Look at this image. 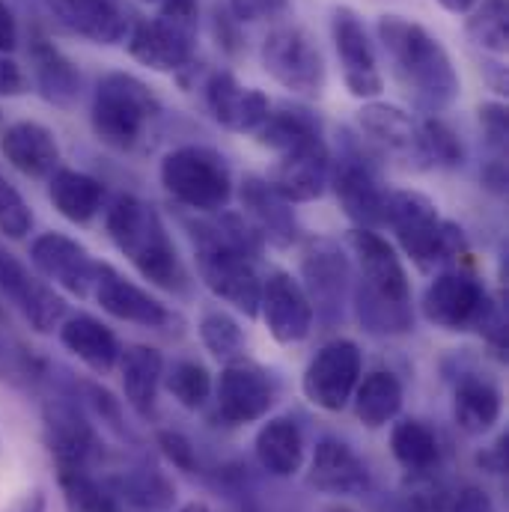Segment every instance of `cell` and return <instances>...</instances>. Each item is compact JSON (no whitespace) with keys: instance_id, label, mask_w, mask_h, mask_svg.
<instances>
[{"instance_id":"1","label":"cell","mask_w":509,"mask_h":512,"mask_svg":"<svg viewBox=\"0 0 509 512\" xmlns=\"http://www.w3.org/2000/svg\"><path fill=\"white\" fill-rule=\"evenodd\" d=\"M379 39L396 84L414 102V108L423 114H441L459 99V72L447 48L423 24L402 15H382Z\"/></svg>"},{"instance_id":"2","label":"cell","mask_w":509,"mask_h":512,"mask_svg":"<svg viewBox=\"0 0 509 512\" xmlns=\"http://www.w3.org/2000/svg\"><path fill=\"white\" fill-rule=\"evenodd\" d=\"M349 248L361 268V280L358 286H352L355 313L361 325L379 337L408 334L414 328L411 280L393 245L376 230L355 227L349 233Z\"/></svg>"},{"instance_id":"3","label":"cell","mask_w":509,"mask_h":512,"mask_svg":"<svg viewBox=\"0 0 509 512\" xmlns=\"http://www.w3.org/2000/svg\"><path fill=\"white\" fill-rule=\"evenodd\" d=\"M105 227L117 251L158 289L188 292V271L161 215L134 194H123L105 215Z\"/></svg>"},{"instance_id":"4","label":"cell","mask_w":509,"mask_h":512,"mask_svg":"<svg viewBox=\"0 0 509 512\" xmlns=\"http://www.w3.org/2000/svg\"><path fill=\"white\" fill-rule=\"evenodd\" d=\"M384 224L393 230L399 248L429 271L465 254V233L438 215V206L420 191H387Z\"/></svg>"},{"instance_id":"5","label":"cell","mask_w":509,"mask_h":512,"mask_svg":"<svg viewBox=\"0 0 509 512\" xmlns=\"http://www.w3.org/2000/svg\"><path fill=\"white\" fill-rule=\"evenodd\" d=\"M161 117L158 96L128 72H108L93 93L90 123L102 143L114 149H134L146 128Z\"/></svg>"},{"instance_id":"6","label":"cell","mask_w":509,"mask_h":512,"mask_svg":"<svg viewBox=\"0 0 509 512\" xmlns=\"http://www.w3.org/2000/svg\"><path fill=\"white\" fill-rule=\"evenodd\" d=\"M158 176L167 194L194 212L215 215L233 200V173L224 155L209 146H179L167 152Z\"/></svg>"},{"instance_id":"7","label":"cell","mask_w":509,"mask_h":512,"mask_svg":"<svg viewBox=\"0 0 509 512\" xmlns=\"http://www.w3.org/2000/svg\"><path fill=\"white\" fill-rule=\"evenodd\" d=\"M42 435H45V447L54 459V468L93 471V465L105 456L102 435L72 390H60L51 399H45Z\"/></svg>"},{"instance_id":"8","label":"cell","mask_w":509,"mask_h":512,"mask_svg":"<svg viewBox=\"0 0 509 512\" xmlns=\"http://www.w3.org/2000/svg\"><path fill=\"white\" fill-rule=\"evenodd\" d=\"M262 69L289 93L319 99L325 90V57L301 24H280L262 42Z\"/></svg>"},{"instance_id":"9","label":"cell","mask_w":509,"mask_h":512,"mask_svg":"<svg viewBox=\"0 0 509 512\" xmlns=\"http://www.w3.org/2000/svg\"><path fill=\"white\" fill-rule=\"evenodd\" d=\"M301 289L313 307V319L325 328L346 319L352 295V265L334 239H313L301 256Z\"/></svg>"},{"instance_id":"10","label":"cell","mask_w":509,"mask_h":512,"mask_svg":"<svg viewBox=\"0 0 509 512\" xmlns=\"http://www.w3.org/2000/svg\"><path fill=\"white\" fill-rule=\"evenodd\" d=\"M420 307L423 316L444 331H477L483 319L492 313L495 301L474 274L453 268L441 271L426 286Z\"/></svg>"},{"instance_id":"11","label":"cell","mask_w":509,"mask_h":512,"mask_svg":"<svg viewBox=\"0 0 509 512\" xmlns=\"http://www.w3.org/2000/svg\"><path fill=\"white\" fill-rule=\"evenodd\" d=\"M361 373H364V355H361L358 343L340 337V340L325 343L313 355V361L304 370L301 390L316 408L337 414L352 402V393L361 382Z\"/></svg>"},{"instance_id":"12","label":"cell","mask_w":509,"mask_h":512,"mask_svg":"<svg viewBox=\"0 0 509 512\" xmlns=\"http://www.w3.org/2000/svg\"><path fill=\"white\" fill-rule=\"evenodd\" d=\"M328 185H334L337 203L355 227H361V230H379L382 227L387 191H384L376 167L355 146H349L340 155V161L331 167Z\"/></svg>"},{"instance_id":"13","label":"cell","mask_w":509,"mask_h":512,"mask_svg":"<svg viewBox=\"0 0 509 512\" xmlns=\"http://www.w3.org/2000/svg\"><path fill=\"white\" fill-rule=\"evenodd\" d=\"M0 298L9 301L33 331L51 334L66 319V301L54 286L39 280L21 259L0 248Z\"/></svg>"},{"instance_id":"14","label":"cell","mask_w":509,"mask_h":512,"mask_svg":"<svg viewBox=\"0 0 509 512\" xmlns=\"http://www.w3.org/2000/svg\"><path fill=\"white\" fill-rule=\"evenodd\" d=\"M331 36H334V48H337V57H340L346 90L355 99L382 96V72H379L376 51H373V42L367 36V27H364L361 15L355 9H349V6H337L331 12Z\"/></svg>"},{"instance_id":"15","label":"cell","mask_w":509,"mask_h":512,"mask_svg":"<svg viewBox=\"0 0 509 512\" xmlns=\"http://www.w3.org/2000/svg\"><path fill=\"white\" fill-rule=\"evenodd\" d=\"M128 54L155 69V72H179L191 66L197 48V24L176 21L167 15L137 21L126 36Z\"/></svg>"},{"instance_id":"16","label":"cell","mask_w":509,"mask_h":512,"mask_svg":"<svg viewBox=\"0 0 509 512\" xmlns=\"http://www.w3.org/2000/svg\"><path fill=\"white\" fill-rule=\"evenodd\" d=\"M274 396H277V390H274L268 370L248 358L230 361L215 384L218 414L233 426L262 420L271 411Z\"/></svg>"},{"instance_id":"17","label":"cell","mask_w":509,"mask_h":512,"mask_svg":"<svg viewBox=\"0 0 509 512\" xmlns=\"http://www.w3.org/2000/svg\"><path fill=\"white\" fill-rule=\"evenodd\" d=\"M259 313L268 325V334L283 346L301 343L313 331V307L301 283L289 271H268V277L262 280Z\"/></svg>"},{"instance_id":"18","label":"cell","mask_w":509,"mask_h":512,"mask_svg":"<svg viewBox=\"0 0 509 512\" xmlns=\"http://www.w3.org/2000/svg\"><path fill=\"white\" fill-rule=\"evenodd\" d=\"M93 295L102 304L105 313H111L120 322H131L140 328H155L164 331L176 316L161 304L155 295H149L143 286L131 283L114 265L96 262V280H93Z\"/></svg>"},{"instance_id":"19","label":"cell","mask_w":509,"mask_h":512,"mask_svg":"<svg viewBox=\"0 0 509 512\" xmlns=\"http://www.w3.org/2000/svg\"><path fill=\"white\" fill-rule=\"evenodd\" d=\"M30 259L45 280L66 289L69 295L87 298L93 292L96 259L81 242H75L63 233H42L30 245Z\"/></svg>"},{"instance_id":"20","label":"cell","mask_w":509,"mask_h":512,"mask_svg":"<svg viewBox=\"0 0 509 512\" xmlns=\"http://www.w3.org/2000/svg\"><path fill=\"white\" fill-rule=\"evenodd\" d=\"M307 483L331 498H361L373 489V474L346 441L328 435L313 450Z\"/></svg>"},{"instance_id":"21","label":"cell","mask_w":509,"mask_h":512,"mask_svg":"<svg viewBox=\"0 0 509 512\" xmlns=\"http://www.w3.org/2000/svg\"><path fill=\"white\" fill-rule=\"evenodd\" d=\"M245 218L251 221L259 239L274 245V248H289L298 242V218L292 212V203H286L262 176H245L242 191H239Z\"/></svg>"},{"instance_id":"22","label":"cell","mask_w":509,"mask_h":512,"mask_svg":"<svg viewBox=\"0 0 509 512\" xmlns=\"http://www.w3.org/2000/svg\"><path fill=\"white\" fill-rule=\"evenodd\" d=\"M328 179H331V152L325 143H319L292 155H280L268 176V185L286 203H310L325 194Z\"/></svg>"},{"instance_id":"23","label":"cell","mask_w":509,"mask_h":512,"mask_svg":"<svg viewBox=\"0 0 509 512\" xmlns=\"http://www.w3.org/2000/svg\"><path fill=\"white\" fill-rule=\"evenodd\" d=\"M206 108L215 117V123L239 134H248L265 123L271 105L265 93L254 87H242L236 75L230 72H215L206 84Z\"/></svg>"},{"instance_id":"24","label":"cell","mask_w":509,"mask_h":512,"mask_svg":"<svg viewBox=\"0 0 509 512\" xmlns=\"http://www.w3.org/2000/svg\"><path fill=\"white\" fill-rule=\"evenodd\" d=\"M0 152L27 179H48L60 167V146L51 128L33 120H21L3 131Z\"/></svg>"},{"instance_id":"25","label":"cell","mask_w":509,"mask_h":512,"mask_svg":"<svg viewBox=\"0 0 509 512\" xmlns=\"http://www.w3.org/2000/svg\"><path fill=\"white\" fill-rule=\"evenodd\" d=\"M57 21L96 45H117L128 36V21L114 0H51Z\"/></svg>"},{"instance_id":"26","label":"cell","mask_w":509,"mask_h":512,"mask_svg":"<svg viewBox=\"0 0 509 512\" xmlns=\"http://www.w3.org/2000/svg\"><path fill=\"white\" fill-rule=\"evenodd\" d=\"M57 334H60L63 349L72 352L93 373H111L120 364L123 346H120L117 334L96 316H87V313L66 316L60 322Z\"/></svg>"},{"instance_id":"27","label":"cell","mask_w":509,"mask_h":512,"mask_svg":"<svg viewBox=\"0 0 509 512\" xmlns=\"http://www.w3.org/2000/svg\"><path fill=\"white\" fill-rule=\"evenodd\" d=\"M358 126L370 140L384 146L390 155H399L411 161L414 167H423V152H420V123H414L402 108L387 105V102H367L358 111Z\"/></svg>"},{"instance_id":"28","label":"cell","mask_w":509,"mask_h":512,"mask_svg":"<svg viewBox=\"0 0 509 512\" xmlns=\"http://www.w3.org/2000/svg\"><path fill=\"white\" fill-rule=\"evenodd\" d=\"M30 63L33 81L45 102L54 108H72L81 93V72L78 66L45 36H33L30 42Z\"/></svg>"},{"instance_id":"29","label":"cell","mask_w":509,"mask_h":512,"mask_svg":"<svg viewBox=\"0 0 509 512\" xmlns=\"http://www.w3.org/2000/svg\"><path fill=\"white\" fill-rule=\"evenodd\" d=\"M256 462L271 477H295L304 465V432L292 417H271L254 441Z\"/></svg>"},{"instance_id":"30","label":"cell","mask_w":509,"mask_h":512,"mask_svg":"<svg viewBox=\"0 0 509 512\" xmlns=\"http://www.w3.org/2000/svg\"><path fill=\"white\" fill-rule=\"evenodd\" d=\"M48 200L54 209L69 221V224H90L105 203V188L96 176L72 170V167H57L48 176Z\"/></svg>"},{"instance_id":"31","label":"cell","mask_w":509,"mask_h":512,"mask_svg":"<svg viewBox=\"0 0 509 512\" xmlns=\"http://www.w3.org/2000/svg\"><path fill=\"white\" fill-rule=\"evenodd\" d=\"M254 134L262 146L277 152V158L325 143L319 117L301 105H280L277 111H268L265 123Z\"/></svg>"},{"instance_id":"32","label":"cell","mask_w":509,"mask_h":512,"mask_svg":"<svg viewBox=\"0 0 509 512\" xmlns=\"http://www.w3.org/2000/svg\"><path fill=\"white\" fill-rule=\"evenodd\" d=\"M117 504H126L134 512H170L176 504V486L170 477L152 465H134L114 474L108 483Z\"/></svg>"},{"instance_id":"33","label":"cell","mask_w":509,"mask_h":512,"mask_svg":"<svg viewBox=\"0 0 509 512\" xmlns=\"http://www.w3.org/2000/svg\"><path fill=\"white\" fill-rule=\"evenodd\" d=\"M120 379H123V393L126 402L140 414V417H152L155 411V399H158V387L164 379V358L158 349L134 343L126 346L120 355Z\"/></svg>"},{"instance_id":"34","label":"cell","mask_w":509,"mask_h":512,"mask_svg":"<svg viewBox=\"0 0 509 512\" xmlns=\"http://www.w3.org/2000/svg\"><path fill=\"white\" fill-rule=\"evenodd\" d=\"M504 411L501 390L477 373H462L453 393V417L465 435H486Z\"/></svg>"},{"instance_id":"35","label":"cell","mask_w":509,"mask_h":512,"mask_svg":"<svg viewBox=\"0 0 509 512\" xmlns=\"http://www.w3.org/2000/svg\"><path fill=\"white\" fill-rule=\"evenodd\" d=\"M352 402H355V414L364 426L382 429L402 411L405 390L393 373L376 370L364 382H358L355 393H352Z\"/></svg>"},{"instance_id":"36","label":"cell","mask_w":509,"mask_h":512,"mask_svg":"<svg viewBox=\"0 0 509 512\" xmlns=\"http://www.w3.org/2000/svg\"><path fill=\"white\" fill-rule=\"evenodd\" d=\"M390 450H393V459L411 474H426L441 462V441H438L435 429L414 417L399 420L393 426Z\"/></svg>"},{"instance_id":"37","label":"cell","mask_w":509,"mask_h":512,"mask_svg":"<svg viewBox=\"0 0 509 512\" xmlns=\"http://www.w3.org/2000/svg\"><path fill=\"white\" fill-rule=\"evenodd\" d=\"M57 486L69 512H120L117 498L105 483L84 468H57Z\"/></svg>"},{"instance_id":"38","label":"cell","mask_w":509,"mask_h":512,"mask_svg":"<svg viewBox=\"0 0 509 512\" xmlns=\"http://www.w3.org/2000/svg\"><path fill=\"white\" fill-rule=\"evenodd\" d=\"M197 331H200V340H203V346L209 349L212 358L227 361V364L236 361V358H245V346H248L245 331L227 310H218V307L206 310L200 316Z\"/></svg>"},{"instance_id":"39","label":"cell","mask_w":509,"mask_h":512,"mask_svg":"<svg viewBox=\"0 0 509 512\" xmlns=\"http://www.w3.org/2000/svg\"><path fill=\"white\" fill-rule=\"evenodd\" d=\"M69 390L84 405V411L96 417L105 429H111L120 441H134V432L128 429L126 414H123V402L108 387L96 382H69Z\"/></svg>"},{"instance_id":"40","label":"cell","mask_w":509,"mask_h":512,"mask_svg":"<svg viewBox=\"0 0 509 512\" xmlns=\"http://www.w3.org/2000/svg\"><path fill=\"white\" fill-rule=\"evenodd\" d=\"M170 396L188 408V411H197L206 405V399L212 396V373L200 364V361H173L170 370H164V379Z\"/></svg>"},{"instance_id":"41","label":"cell","mask_w":509,"mask_h":512,"mask_svg":"<svg viewBox=\"0 0 509 512\" xmlns=\"http://www.w3.org/2000/svg\"><path fill=\"white\" fill-rule=\"evenodd\" d=\"M420 152H423V167H459L465 161V146L456 137V131L444 120H423L420 123Z\"/></svg>"},{"instance_id":"42","label":"cell","mask_w":509,"mask_h":512,"mask_svg":"<svg viewBox=\"0 0 509 512\" xmlns=\"http://www.w3.org/2000/svg\"><path fill=\"white\" fill-rule=\"evenodd\" d=\"M474 15L468 18V33L477 45L504 54L507 51V0H483V6L471 9Z\"/></svg>"},{"instance_id":"43","label":"cell","mask_w":509,"mask_h":512,"mask_svg":"<svg viewBox=\"0 0 509 512\" xmlns=\"http://www.w3.org/2000/svg\"><path fill=\"white\" fill-rule=\"evenodd\" d=\"M30 230H33V212L27 200L9 179L0 176V236L18 242V239H27Z\"/></svg>"},{"instance_id":"44","label":"cell","mask_w":509,"mask_h":512,"mask_svg":"<svg viewBox=\"0 0 509 512\" xmlns=\"http://www.w3.org/2000/svg\"><path fill=\"white\" fill-rule=\"evenodd\" d=\"M155 444H158L161 456H164L173 468H179V471H185V474H197V471H200V456H197V447L191 444L188 435H182V432H176V429H161V432L155 435Z\"/></svg>"},{"instance_id":"45","label":"cell","mask_w":509,"mask_h":512,"mask_svg":"<svg viewBox=\"0 0 509 512\" xmlns=\"http://www.w3.org/2000/svg\"><path fill=\"white\" fill-rule=\"evenodd\" d=\"M480 128H483V137L486 143L495 149L498 158H504L507 152V137H509V120H507V108L501 102H486L480 105Z\"/></svg>"},{"instance_id":"46","label":"cell","mask_w":509,"mask_h":512,"mask_svg":"<svg viewBox=\"0 0 509 512\" xmlns=\"http://www.w3.org/2000/svg\"><path fill=\"white\" fill-rule=\"evenodd\" d=\"M289 9V0H230L236 21H268Z\"/></svg>"},{"instance_id":"47","label":"cell","mask_w":509,"mask_h":512,"mask_svg":"<svg viewBox=\"0 0 509 512\" xmlns=\"http://www.w3.org/2000/svg\"><path fill=\"white\" fill-rule=\"evenodd\" d=\"M24 90H27V78L18 69V63L0 54V96H21Z\"/></svg>"},{"instance_id":"48","label":"cell","mask_w":509,"mask_h":512,"mask_svg":"<svg viewBox=\"0 0 509 512\" xmlns=\"http://www.w3.org/2000/svg\"><path fill=\"white\" fill-rule=\"evenodd\" d=\"M453 512H495V504L489 492H483L480 486H465L453 504Z\"/></svg>"},{"instance_id":"49","label":"cell","mask_w":509,"mask_h":512,"mask_svg":"<svg viewBox=\"0 0 509 512\" xmlns=\"http://www.w3.org/2000/svg\"><path fill=\"white\" fill-rule=\"evenodd\" d=\"M18 45V21L12 9L0 0V54H12Z\"/></svg>"},{"instance_id":"50","label":"cell","mask_w":509,"mask_h":512,"mask_svg":"<svg viewBox=\"0 0 509 512\" xmlns=\"http://www.w3.org/2000/svg\"><path fill=\"white\" fill-rule=\"evenodd\" d=\"M477 465L492 471V474H504L507 471V435H501L495 441V447H489L486 453L477 456Z\"/></svg>"},{"instance_id":"51","label":"cell","mask_w":509,"mask_h":512,"mask_svg":"<svg viewBox=\"0 0 509 512\" xmlns=\"http://www.w3.org/2000/svg\"><path fill=\"white\" fill-rule=\"evenodd\" d=\"M3 512H48V498L42 489H30V492L18 495Z\"/></svg>"},{"instance_id":"52","label":"cell","mask_w":509,"mask_h":512,"mask_svg":"<svg viewBox=\"0 0 509 512\" xmlns=\"http://www.w3.org/2000/svg\"><path fill=\"white\" fill-rule=\"evenodd\" d=\"M483 182H486L492 191H498V194H504V191H507V164H504V158H492V161L486 164V170H483Z\"/></svg>"},{"instance_id":"53","label":"cell","mask_w":509,"mask_h":512,"mask_svg":"<svg viewBox=\"0 0 509 512\" xmlns=\"http://www.w3.org/2000/svg\"><path fill=\"white\" fill-rule=\"evenodd\" d=\"M438 3H441L450 15H468L480 0H438Z\"/></svg>"},{"instance_id":"54","label":"cell","mask_w":509,"mask_h":512,"mask_svg":"<svg viewBox=\"0 0 509 512\" xmlns=\"http://www.w3.org/2000/svg\"><path fill=\"white\" fill-rule=\"evenodd\" d=\"M179 512H209V507H206V504H200V501H191V504H185Z\"/></svg>"},{"instance_id":"55","label":"cell","mask_w":509,"mask_h":512,"mask_svg":"<svg viewBox=\"0 0 509 512\" xmlns=\"http://www.w3.org/2000/svg\"><path fill=\"white\" fill-rule=\"evenodd\" d=\"M331 512H355V510H349V507H337V510H331Z\"/></svg>"},{"instance_id":"56","label":"cell","mask_w":509,"mask_h":512,"mask_svg":"<svg viewBox=\"0 0 509 512\" xmlns=\"http://www.w3.org/2000/svg\"><path fill=\"white\" fill-rule=\"evenodd\" d=\"M146 3H161V0H146Z\"/></svg>"},{"instance_id":"57","label":"cell","mask_w":509,"mask_h":512,"mask_svg":"<svg viewBox=\"0 0 509 512\" xmlns=\"http://www.w3.org/2000/svg\"><path fill=\"white\" fill-rule=\"evenodd\" d=\"M0 358H3V352H0Z\"/></svg>"}]
</instances>
